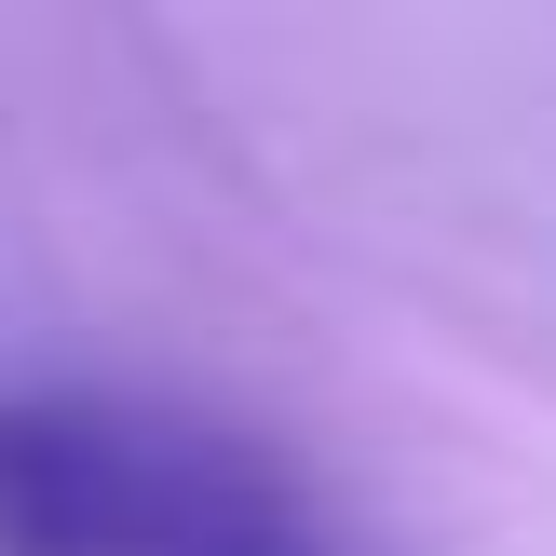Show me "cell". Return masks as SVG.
<instances>
[{
	"label": "cell",
	"instance_id": "1",
	"mask_svg": "<svg viewBox=\"0 0 556 556\" xmlns=\"http://www.w3.org/2000/svg\"><path fill=\"white\" fill-rule=\"evenodd\" d=\"M0 556H340V530L190 407L0 394Z\"/></svg>",
	"mask_w": 556,
	"mask_h": 556
}]
</instances>
